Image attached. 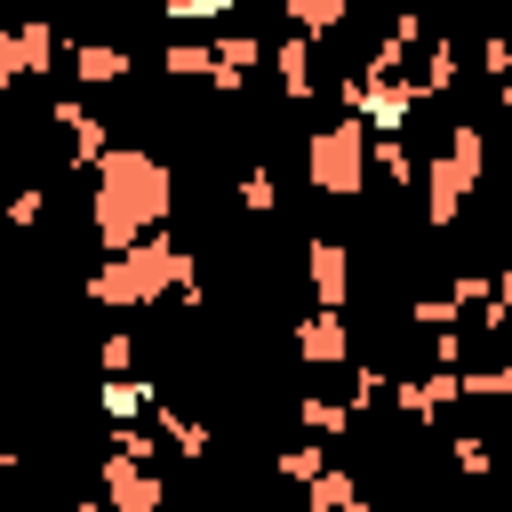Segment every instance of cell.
<instances>
[{
    "mask_svg": "<svg viewBox=\"0 0 512 512\" xmlns=\"http://www.w3.org/2000/svg\"><path fill=\"white\" fill-rule=\"evenodd\" d=\"M168 208H176L168 160H160L152 144H104V160L88 168V232H96V248L112 256V248L160 232Z\"/></svg>",
    "mask_w": 512,
    "mask_h": 512,
    "instance_id": "1",
    "label": "cell"
},
{
    "mask_svg": "<svg viewBox=\"0 0 512 512\" xmlns=\"http://www.w3.org/2000/svg\"><path fill=\"white\" fill-rule=\"evenodd\" d=\"M160 296H176L192 312L208 304V288L192 272V248H176L168 224L144 232V240H128V248H112V256H96V272H88V304H104V312H144Z\"/></svg>",
    "mask_w": 512,
    "mask_h": 512,
    "instance_id": "2",
    "label": "cell"
},
{
    "mask_svg": "<svg viewBox=\"0 0 512 512\" xmlns=\"http://www.w3.org/2000/svg\"><path fill=\"white\" fill-rule=\"evenodd\" d=\"M480 176H488V128H480V120H448V152H432V160L416 168V184H424V224L448 232V224L464 216V200L480 192Z\"/></svg>",
    "mask_w": 512,
    "mask_h": 512,
    "instance_id": "3",
    "label": "cell"
},
{
    "mask_svg": "<svg viewBox=\"0 0 512 512\" xmlns=\"http://www.w3.org/2000/svg\"><path fill=\"white\" fill-rule=\"evenodd\" d=\"M304 176H312L320 200H360V192H368V120L336 112L328 128H312V144H304Z\"/></svg>",
    "mask_w": 512,
    "mask_h": 512,
    "instance_id": "4",
    "label": "cell"
},
{
    "mask_svg": "<svg viewBox=\"0 0 512 512\" xmlns=\"http://www.w3.org/2000/svg\"><path fill=\"white\" fill-rule=\"evenodd\" d=\"M96 488H104V512H168V480H160L152 464L120 456V448H104V464H96Z\"/></svg>",
    "mask_w": 512,
    "mask_h": 512,
    "instance_id": "5",
    "label": "cell"
},
{
    "mask_svg": "<svg viewBox=\"0 0 512 512\" xmlns=\"http://www.w3.org/2000/svg\"><path fill=\"white\" fill-rule=\"evenodd\" d=\"M288 344H296L304 368H344V360H352V320H344L336 304H320V312H304V320L288 328Z\"/></svg>",
    "mask_w": 512,
    "mask_h": 512,
    "instance_id": "6",
    "label": "cell"
},
{
    "mask_svg": "<svg viewBox=\"0 0 512 512\" xmlns=\"http://www.w3.org/2000/svg\"><path fill=\"white\" fill-rule=\"evenodd\" d=\"M256 64H264V40H256V32L208 40V88H216V96H240V88L256 80Z\"/></svg>",
    "mask_w": 512,
    "mask_h": 512,
    "instance_id": "7",
    "label": "cell"
},
{
    "mask_svg": "<svg viewBox=\"0 0 512 512\" xmlns=\"http://www.w3.org/2000/svg\"><path fill=\"white\" fill-rule=\"evenodd\" d=\"M48 128H64V160H72V168H96V160H104V144H112V128H104L80 96H56Z\"/></svg>",
    "mask_w": 512,
    "mask_h": 512,
    "instance_id": "8",
    "label": "cell"
},
{
    "mask_svg": "<svg viewBox=\"0 0 512 512\" xmlns=\"http://www.w3.org/2000/svg\"><path fill=\"white\" fill-rule=\"evenodd\" d=\"M304 280H312L320 304L344 312V304H352V248H344V240H312V248H304Z\"/></svg>",
    "mask_w": 512,
    "mask_h": 512,
    "instance_id": "9",
    "label": "cell"
},
{
    "mask_svg": "<svg viewBox=\"0 0 512 512\" xmlns=\"http://www.w3.org/2000/svg\"><path fill=\"white\" fill-rule=\"evenodd\" d=\"M264 64H272V80H280V96H288V104H312V96H320V72H312V40H304V32H288L280 48H264Z\"/></svg>",
    "mask_w": 512,
    "mask_h": 512,
    "instance_id": "10",
    "label": "cell"
},
{
    "mask_svg": "<svg viewBox=\"0 0 512 512\" xmlns=\"http://www.w3.org/2000/svg\"><path fill=\"white\" fill-rule=\"evenodd\" d=\"M64 72H72L80 88H120V80H128V48H120V40H72Z\"/></svg>",
    "mask_w": 512,
    "mask_h": 512,
    "instance_id": "11",
    "label": "cell"
},
{
    "mask_svg": "<svg viewBox=\"0 0 512 512\" xmlns=\"http://www.w3.org/2000/svg\"><path fill=\"white\" fill-rule=\"evenodd\" d=\"M144 416H152V440H160V448H176L184 464H200V456H208V440H216L200 416H184V408H168V400H152Z\"/></svg>",
    "mask_w": 512,
    "mask_h": 512,
    "instance_id": "12",
    "label": "cell"
},
{
    "mask_svg": "<svg viewBox=\"0 0 512 512\" xmlns=\"http://www.w3.org/2000/svg\"><path fill=\"white\" fill-rule=\"evenodd\" d=\"M8 32H16V72H24V80H40V72H56V56H64V48H56V24H48L40 8H32L24 24H8Z\"/></svg>",
    "mask_w": 512,
    "mask_h": 512,
    "instance_id": "13",
    "label": "cell"
},
{
    "mask_svg": "<svg viewBox=\"0 0 512 512\" xmlns=\"http://www.w3.org/2000/svg\"><path fill=\"white\" fill-rule=\"evenodd\" d=\"M416 168H424V160H416L408 136H368V184L384 176L392 192H416Z\"/></svg>",
    "mask_w": 512,
    "mask_h": 512,
    "instance_id": "14",
    "label": "cell"
},
{
    "mask_svg": "<svg viewBox=\"0 0 512 512\" xmlns=\"http://www.w3.org/2000/svg\"><path fill=\"white\" fill-rule=\"evenodd\" d=\"M352 496H360V480H352V464H336V456L304 480V512H344Z\"/></svg>",
    "mask_w": 512,
    "mask_h": 512,
    "instance_id": "15",
    "label": "cell"
},
{
    "mask_svg": "<svg viewBox=\"0 0 512 512\" xmlns=\"http://www.w3.org/2000/svg\"><path fill=\"white\" fill-rule=\"evenodd\" d=\"M296 424H304L312 440H344V432H352L360 416H352L344 400H328V392H304V400H296Z\"/></svg>",
    "mask_w": 512,
    "mask_h": 512,
    "instance_id": "16",
    "label": "cell"
},
{
    "mask_svg": "<svg viewBox=\"0 0 512 512\" xmlns=\"http://www.w3.org/2000/svg\"><path fill=\"white\" fill-rule=\"evenodd\" d=\"M152 400H160V392H152V384H136V376H128V368H120V376H112V384H104V392H96V408H104V416H112V424H136V416H144V408H152Z\"/></svg>",
    "mask_w": 512,
    "mask_h": 512,
    "instance_id": "17",
    "label": "cell"
},
{
    "mask_svg": "<svg viewBox=\"0 0 512 512\" xmlns=\"http://www.w3.org/2000/svg\"><path fill=\"white\" fill-rule=\"evenodd\" d=\"M280 8H288V32H304V40H320L352 16V0H280Z\"/></svg>",
    "mask_w": 512,
    "mask_h": 512,
    "instance_id": "18",
    "label": "cell"
},
{
    "mask_svg": "<svg viewBox=\"0 0 512 512\" xmlns=\"http://www.w3.org/2000/svg\"><path fill=\"white\" fill-rule=\"evenodd\" d=\"M320 464H328V448H320V440H296V448H280V456H272V472H280L288 488H304Z\"/></svg>",
    "mask_w": 512,
    "mask_h": 512,
    "instance_id": "19",
    "label": "cell"
},
{
    "mask_svg": "<svg viewBox=\"0 0 512 512\" xmlns=\"http://www.w3.org/2000/svg\"><path fill=\"white\" fill-rule=\"evenodd\" d=\"M464 400H512V368H456Z\"/></svg>",
    "mask_w": 512,
    "mask_h": 512,
    "instance_id": "20",
    "label": "cell"
},
{
    "mask_svg": "<svg viewBox=\"0 0 512 512\" xmlns=\"http://www.w3.org/2000/svg\"><path fill=\"white\" fill-rule=\"evenodd\" d=\"M168 80H208V40H168Z\"/></svg>",
    "mask_w": 512,
    "mask_h": 512,
    "instance_id": "21",
    "label": "cell"
},
{
    "mask_svg": "<svg viewBox=\"0 0 512 512\" xmlns=\"http://www.w3.org/2000/svg\"><path fill=\"white\" fill-rule=\"evenodd\" d=\"M384 40H392V48H408V56H416V48H424V40H432V24H424V8H416V0H408V8H400V16H392V24H384Z\"/></svg>",
    "mask_w": 512,
    "mask_h": 512,
    "instance_id": "22",
    "label": "cell"
},
{
    "mask_svg": "<svg viewBox=\"0 0 512 512\" xmlns=\"http://www.w3.org/2000/svg\"><path fill=\"white\" fill-rule=\"evenodd\" d=\"M240 208H248V216H272V208H280V184H272V168H248V176H240Z\"/></svg>",
    "mask_w": 512,
    "mask_h": 512,
    "instance_id": "23",
    "label": "cell"
},
{
    "mask_svg": "<svg viewBox=\"0 0 512 512\" xmlns=\"http://www.w3.org/2000/svg\"><path fill=\"white\" fill-rule=\"evenodd\" d=\"M384 384H392L384 368H352V384H344V408H352V416H368V408L384 400Z\"/></svg>",
    "mask_w": 512,
    "mask_h": 512,
    "instance_id": "24",
    "label": "cell"
},
{
    "mask_svg": "<svg viewBox=\"0 0 512 512\" xmlns=\"http://www.w3.org/2000/svg\"><path fill=\"white\" fill-rule=\"evenodd\" d=\"M40 216H48V192H40V184H16V192H8V224H16V232H32Z\"/></svg>",
    "mask_w": 512,
    "mask_h": 512,
    "instance_id": "25",
    "label": "cell"
},
{
    "mask_svg": "<svg viewBox=\"0 0 512 512\" xmlns=\"http://www.w3.org/2000/svg\"><path fill=\"white\" fill-rule=\"evenodd\" d=\"M488 448H496V440H480V432H456V440H448V456H456V472H464V480H480V472H488Z\"/></svg>",
    "mask_w": 512,
    "mask_h": 512,
    "instance_id": "26",
    "label": "cell"
},
{
    "mask_svg": "<svg viewBox=\"0 0 512 512\" xmlns=\"http://www.w3.org/2000/svg\"><path fill=\"white\" fill-rule=\"evenodd\" d=\"M480 72H488L496 88H512V40H504V32H488V40H480Z\"/></svg>",
    "mask_w": 512,
    "mask_h": 512,
    "instance_id": "27",
    "label": "cell"
},
{
    "mask_svg": "<svg viewBox=\"0 0 512 512\" xmlns=\"http://www.w3.org/2000/svg\"><path fill=\"white\" fill-rule=\"evenodd\" d=\"M432 336V368H464V328L448 320V328H424Z\"/></svg>",
    "mask_w": 512,
    "mask_h": 512,
    "instance_id": "28",
    "label": "cell"
},
{
    "mask_svg": "<svg viewBox=\"0 0 512 512\" xmlns=\"http://www.w3.org/2000/svg\"><path fill=\"white\" fill-rule=\"evenodd\" d=\"M128 360H136V336H128V328H112V336L96 344V368H104V376H120Z\"/></svg>",
    "mask_w": 512,
    "mask_h": 512,
    "instance_id": "29",
    "label": "cell"
},
{
    "mask_svg": "<svg viewBox=\"0 0 512 512\" xmlns=\"http://www.w3.org/2000/svg\"><path fill=\"white\" fill-rule=\"evenodd\" d=\"M160 16H168V24H216L224 8H216V0H160Z\"/></svg>",
    "mask_w": 512,
    "mask_h": 512,
    "instance_id": "30",
    "label": "cell"
},
{
    "mask_svg": "<svg viewBox=\"0 0 512 512\" xmlns=\"http://www.w3.org/2000/svg\"><path fill=\"white\" fill-rule=\"evenodd\" d=\"M408 320H416V328H448L456 312H448V296H416V304H408Z\"/></svg>",
    "mask_w": 512,
    "mask_h": 512,
    "instance_id": "31",
    "label": "cell"
},
{
    "mask_svg": "<svg viewBox=\"0 0 512 512\" xmlns=\"http://www.w3.org/2000/svg\"><path fill=\"white\" fill-rule=\"evenodd\" d=\"M16 80H24V72H16V32H0V96H8Z\"/></svg>",
    "mask_w": 512,
    "mask_h": 512,
    "instance_id": "32",
    "label": "cell"
},
{
    "mask_svg": "<svg viewBox=\"0 0 512 512\" xmlns=\"http://www.w3.org/2000/svg\"><path fill=\"white\" fill-rule=\"evenodd\" d=\"M48 512H104V496H64V504H48Z\"/></svg>",
    "mask_w": 512,
    "mask_h": 512,
    "instance_id": "33",
    "label": "cell"
},
{
    "mask_svg": "<svg viewBox=\"0 0 512 512\" xmlns=\"http://www.w3.org/2000/svg\"><path fill=\"white\" fill-rule=\"evenodd\" d=\"M0 512H8V464H0Z\"/></svg>",
    "mask_w": 512,
    "mask_h": 512,
    "instance_id": "34",
    "label": "cell"
},
{
    "mask_svg": "<svg viewBox=\"0 0 512 512\" xmlns=\"http://www.w3.org/2000/svg\"><path fill=\"white\" fill-rule=\"evenodd\" d=\"M0 160H8V120H0Z\"/></svg>",
    "mask_w": 512,
    "mask_h": 512,
    "instance_id": "35",
    "label": "cell"
},
{
    "mask_svg": "<svg viewBox=\"0 0 512 512\" xmlns=\"http://www.w3.org/2000/svg\"><path fill=\"white\" fill-rule=\"evenodd\" d=\"M344 512H368V496H352V504H344Z\"/></svg>",
    "mask_w": 512,
    "mask_h": 512,
    "instance_id": "36",
    "label": "cell"
},
{
    "mask_svg": "<svg viewBox=\"0 0 512 512\" xmlns=\"http://www.w3.org/2000/svg\"><path fill=\"white\" fill-rule=\"evenodd\" d=\"M216 8H224V16H232V8H248V0H216Z\"/></svg>",
    "mask_w": 512,
    "mask_h": 512,
    "instance_id": "37",
    "label": "cell"
},
{
    "mask_svg": "<svg viewBox=\"0 0 512 512\" xmlns=\"http://www.w3.org/2000/svg\"><path fill=\"white\" fill-rule=\"evenodd\" d=\"M224 512H248V504H224Z\"/></svg>",
    "mask_w": 512,
    "mask_h": 512,
    "instance_id": "38",
    "label": "cell"
},
{
    "mask_svg": "<svg viewBox=\"0 0 512 512\" xmlns=\"http://www.w3.org/2000/svg\"><path fill=\"white\" fill-rule=\"evenodd\" d=\"M24 8H40V0H24Z\"/></svg>",
    "mask_w": 512,
    "mask_h": 512,
    "instance_id": "39",
    "label": "cell"
}]
</instances>
